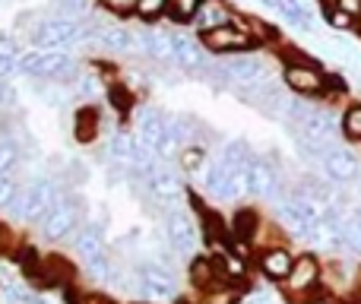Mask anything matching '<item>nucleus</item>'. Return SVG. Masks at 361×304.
<instances>
[{"label": "nucleus", "instance_id": "obj_1", "mask_svg": "<svg viewBox=\"0 0 361 304\" xmlns=\"http://www.w3.org/2000/svg\"><path fill=\"white\" fill-rule=\"evenodd\" d=\"M86 35H89V29L80 25L76 19H48V23L38 25L32 38H35L38 48L54 51V48H70V44L82 42Z\"/></svg>", "mask_w": 361, "mask_h": 304}, {"label": "nucleus", "instance_id": "obj_2", "mask_svg": "<svg viewBox=\"0 0 361 304\" xmlns=\"http://www.w3.org/2000/svg\"><path fill=\"white\" fill-rule=\"evenodd\" d=\"M54 206H57V187L51 184V181H35V184H29L23 190V197H19L16 216H23L25 222H38V219H44Z\"/></svg>", "mask_w": 361, "mask_h": 304}, {"label": "nucleus", "instance_id": "obj_3", "mask_svg": "<svg viewBox=\"0 0 361 304\" xmlns=\"http://www.w3.org/2000/svg\"><path fill=\"white\" fill-rule=\"evenodd\" d=\"M320 286V263L314 254H301L298 260L292 263V273H288L286 279V292L292 295V298L305 301L314 295V288Z\"/></svg>", "mask_w": 361, "mask_h": 304}, {"label": "nucleus", "instance_id": "obj_4", "mask_svg": "<svg viewBox=\"0 0 361 304\" xmlns=\"http://www.w3.org/2000/svg\"><path fill=\"white\" fill-rule=\"evenodd\" d=\"M244 178H247V193H254V197L273 200V203H282V200H286V197H282V181H279V174H276L263 159H250V165H247V171H244Z\"/></svg>", "mask_w": 361, "mask_h": 304}, {"label": "nucleus", "instance_id": "obj_5", "mask_svg": "<svg viewBox=\"0 0 361 304\" xmlns=\"http://www.w3.org/2000/svg\"><path fill=\"white\" fill-rule=\"evenodd\" d=\"M16 67L25 76H63L70 70V57L57 54V51H32V54L19 57Z\"/></svg>", "mask_w": 361, "mask_h": 304}, {"label": "nucleus", "instance_id": "obj_6", "mask_svg": "<svg viewBox=\"0 0 361 304\" xmlns=\"http://www.w3.org/2000/svg\"><path fill=\"white\" fill-rule=\"evenodd\" d=\"M143 174H146V187H149V193L159 200V203H175L178 193H180V178L165 165V162H152Z\"/></svg>", "mask_w": 361, "mask_h": 304}, {"label": "nucleus", "instance_id": "obj_7", "mask_svg": "<svg viewBox=\"0 0 361 304\" xmlns=\"http://www.w3.org/2000/svg\"><path fill=\"white\" fill-rule=\"evenodd\" d=\"M286 86L301 95H317L326 89V73L317 63H288L286 67Z\"/></svg>", "mask_w": 361, "mask_h": 304}, {"label": "nucleus", "instance_id": "obj_8", "mask_svg": "<svg viewBox=\"0 0 361 304\" xmlns=\"http://www.w3.org/2000/svg\"><path fill=\"white\" fill-rule=\"evenodd\" d=\"M203 44L209 51L222 54V51H247V48H254L257 42L241 25H219V29H212V32H203Z\"/></svg>", "mask_w": 361, "mask_h": 304}, {"label": "nucleus", "instance_id": "obj_9", "mask_svg": "<svg viewBox=\"0 0 361 304\" xmlns=\"http://www.w3.org/2000/svg\"><path fill=\"white\" fill-rule=\"evenodd\" d=\"M219 76L235 80V86H260V83H267V63L257 57H235L219 70Z\"/></svg>", "mask_w": 361, "mask_h": 304}, {"label": "nucleus", "instance_id": "obj_10", "mask_svg": "<svg viewBox=\"0 0 361 304\" xmlns=\"http://www.w3.org/2000/svg\"><path fill=\"white\" fill-rule=\"evenodd\" d=\"M324 171H326V178H330L333 184H349V181L358 178L361 165H358V159H355V155H352L349 150L336 146V150H333V152L324 159Z\"/></svg>", "mask_w": 361, "mask_h": 304}, {"label": "nucleus", "instance_id": "obj_11", "mask_svg": "<svg viewBox=\"0 0 361 304\" xmlns=\"http://www.w3.org/2000/svg\"><path fill=\"white\" fill-rule=\"evenodd\" d=\"M73 229H76V206L73 203H57L42 222V235L48 238V241H61V238H67Z\"/></svg>", "mask_w": 361, "mask_h": 304}, {"label": "nucleus", "instance_id": "obj_12", "mask_svg": "<svg viewBox=\"0 0 361 304\" xmlns=\"http://www.w3.org/2000/svg\"><path fill=\"white\" fill-rule=\"evenodd\" d=\"M171 61L180 63L184 70H203L206 67L203 51H200L197 42L187 35H171Z\"/></svg>", "mask_w": 361, "mask_h": 304}, {"label": "nucleus", "instance_id": "obj_13", "mask_svg": "<svg viewBox=\"0 0 361 304\" xmlns=\"http://www.w3.org/2000/svg\"><path fill=\"white\" fill-rule=\"evenodd\" d=\"M169 241L180 254H190V250L197 248V229H193L190 219L180 216V212H175V216L169 219Z\"/></svg>", "mask_w": 361, "mask_h": 304}, {"label": "nucleus", "instance_id": "obj_14", "mask_svg": "<svg viewBox=\"0 0 361 304\" xmlns=\"http://www.w3.org/2000/svg\"><path fill=\"white\" fill-rule=\"evenodd\" d=\"M140 288H143L146 298H171L175 295V279H171L165 269L159 267H149L140 279Z\"/></svg>", "mask_w": 361, "mask_h": 304}, {"label": "nucleus", "instance_id": "obj_15", "mask_svg": "<svg viewBox=\"0 0 361 304\" xmlns=\"http://www.w3.org/2000/svg\"><path fill=\"white\" fill-rule=\"evenodd\" d=\"M102 29H95L92 35L99 38V44H105L108 51H133L137 48V35L133 32H127L124 25H105L99 23Z\"/></svg>", "mask_w": 361, "mask_h": 304}, {"label": "nucleus", "instance_id": "obj_16", "mask_svg": "<svg viewBox=\"0 0 361 304\" xmlns=\"http://www.w3.org/2000/svg\"><path fill=\"white\" fill-rule=\"evenodd\" d=\"M292 263H295V257L288 254L286 248H269L267 254L260 257V269L269 276V279H282L286 282L288 279V273H292Z\"/></svg>", "mask_w": 361, "mask_h": 304}, {"label": "nucleus", "instance_id": "obj_17", "mask_svg": "<svg viewBox=\"0 0 361 304\" xmlns=\"http://www.w3.org/2000/svg\"><path fill=\"white\" fill-rule=\"evenodd\" d=\"M193 19H197V25L203 32H212V29H219V25L228 23V6H225L222 0H203Z\"/></svg>", "mask_w": 361, "mask_h": 304}, {"label": "nucleus", "instance_id": "obj_18", "mask_svg": "<svg viewBox=\"0 0 361 304\" xmlns=\"http://www.w3.org/2000/svg\"><path fill=\"white\" fill-rule=\"evenodd\" d=\"M137 48H143L156 61H171V35H162V32H143V35H137Z\"/></svg>", "mask_w": 361, "mask_h": 304}, {"label": "nucleus", "instance_id": "obj_19", "mask_svg": "<svg viewBox=\"0 0 361 304\" xmlns=\"http://www.w3.org/2000/svg\"><path fill=\"white\" fill-rule=\"evenodd\" d=\"M73 248L80 250L82 257H89V260H92V257H99L102 254V231L95 229V225H86V229H80L73 235Z\"/></svg>", "mask_w": 361, "mask_h": 304}, {"label": "nucleus", "instance_id": "obj_20", "mask_svg": "<svg viewBox=\"0 0 361 304\" xmlns=\"http://www.w3.org/2000/svg\"><path fill=\"white\" fill-rule=\"evenodd\" d=\"M276 6L282 10V16H286L288 23L301 25V29H314L311 16H307V10H305V4H301V0H276Z\"/></svg>", "mask_w": 361, "mask_h": 304}, {"label": "nucleus", "instance_id": "obj_21", "mask_svg": "<svg viewBox=\"0 0 361 304\" xmlns=\"http://www.w3.org/2000/svg\"><path fill=\"white\" fill-rule=\"evenodd\" d=\"M228 168L222 165V162H212V165H206V171H203V187L212 193V197H219V190L225 187V181H228Z\"/></svg>", "mask_w": 361, "mask_h": 304}, {"label": "nucleus", "instance_id": "obj_22", "mask_svg": "<svg viewBox=\"0 0 361 304\" xmlns=\"http://www.w3.org/2000/svg\"><path fill=\"white\" fill-rule=\"evenodd\" d=\"M190 276L197 286H212L216 282V267H212V260H193Z\"/></svg>", "mask_w": 361, "mask_h": 304}, {"label": "nucleus", "instance_id": "obj_23", "mask_svg": "<svg viewBox=\"0 0 361 304\" xmlns=\"http://www.w3.org/2000/svg\"><path fill=\"white\" fill-rule=\"evenodd\" d=\"M343 130L349 140H361V105H352L343 114Z\"/></svg>", "mask_w": 361, "mask_h": 304}, {"label": "nucleus", "instance_id": "obj_24", "mask_svg": "<svg viewBox=\"0 0 361 304\" xmlns=\"http://www.w3.org/2000/svg\"><path fill=\"white\" fill-rule=\"evenodd\" d=\"M200 4H203V0H169L171 16L180 19V23H184V19H193V16H197Z\"/></svg>", "mask_w": 361, "mask_h": 304}, {"label": "nucleus", "instance_id": "obj_25", "mask_svg": "<svg viewBox=\"0 0 361 304\" xmlns=\"http://www.w3.org/2000/svg\"><path fill=\"white\" fill-rule=\"evenodd\" d=\"M16 193H19V181L10 171L0 174V206H10L16 200Z\"/></svg>", "mask_w": 361, "mask_h": 304}, {"label": "nucleus", "instance_id": "obj_26", "mask_svg": "<svg viewBox=\"0 0 361 304\" xmlns=\"http://www.w3.org/2000/svg\"><path fill=\"white\" fill-rule=\"evenodd\" d=\"M19 159V150L13 140H0V174H6Z\"/></svg>", "mask_w": 361, "mask_h": 304}, {"label": "nucleus", "instance_id": "obj_27", "mask_svg": "<svg viewBox=\"0 0 361 304\" xmlns=\"http://www.w3.org/2000/svg\"><path fill=\"white\" fill-rule=\"evenodd\" d=\"M57 10L63 13V19H73L89 13V0H57Z\"/></svg>", "mask_w": 361, "mask_h": 304}, {"label": "nucleus", "instance_id": "obj_28", "mask_svg": "<svg viewBox=\"0 0 361 304\" xmlns=\"http://www.w3.org/2000/svg\"><path fill=\"white\" fill-rule=\"evenodd\" d=\"M254 222H257L254 212H238L235 216V235L241 238V241H247L250 231H254Z\"/></svg>", "mask_w": 361, "mask_h": 304}, {"label": "nucleus", "instance_id": "obj_29", "mask_svg": "<svg viewBox=\"0 0 361 304\" xmlns=\"http://www.w3.org/2000/svg\"><path fill=\"white\" fill-rule=\"evenodd\" d=\"M165 6H169V0H140L137 13H140L143 19H152V16H159Z\"/></svg>", "mask_w": 361, "mask_h": 304}, {"label": "nucleus", "instance_id": "obj_30", "mask_svg": "<svg viewBox=\"0 0 361 304\" xmlns=\"http://www.w3.org/2000/svg\"><path fill=\"white\" fill-rule=\"evenodd\" d=\"M326 19H330V25H333V29H355V19H352L349 13L336 10V6H333V10L326 13Z\"/></svg>", "mask_w": 361, "mask_h": 304}, {"label": "nucleus", "instance_id": "obj_31", "mask_svg": "<svg viewBox=\"0 0 361 304\" xmlns=\"http://www.w3.org/2000/svg\"><path fill=\"white\" fill-rule=\"evenodd\" d=\"M89 273L102 282V279H108V276H111V267H108V260L99 254V257H92V260H89Z\"/></svg>", "mask_w": 361, "mask_h": 304}, {"label": "nucleus", "instance_id": "obj_32", "mask_svg": "<svg viewBox=\"0 0 361 304\" xmlns=\"http://www.w3.org/2000/svg\"><path fill=\"white\" fill-rule=\"evenodd\" d=\"M203 159H206V152H203V150H187L184 155H180V162H184V168H187V171H193V168H200V165H203Z\"/></svg>", "mask_w": 361, "mask_h": 304}, {"label": "nucleus", "instance_id": "obj_33", "mask_svg": "<svg viewBox=\"0 0 361 304\" xmlns=\"http://www.w3.org/2000/svg\"><path fill=\"white\" fill-rule=\"evenodd\" d=\"M238 295L231 292V288H222V292H212V295H206V301L203 304H235Z\"/></svg>", "mask_w": 361, "mask_h": 304}, {"label": "nucleus", "instance_id": "obj_34", "mask_svg": "<svg viewBox=\"0 0 361 304\" xmlns=\"http://www.w3.org/2000/svg\"><path fill=\"white\" fill-rule=\"evenodd\" d=\"M336 10H343V13H349L352 19H358L361 16V0H336Z\"/></svg>", "mask_w": 361, "mask_h": 304}, {"label": "nucleus", "instance_id": "obj_35", "mask_svg": "<svg viewBox=\"0 0 361 304\" xmlns=\"http://www.w3.org/2000/svg\"><path fill=\"white\" fill-rule=\"evenodd\" d=\"M108 6H111L114 13H130V10H137L140 6V0H105Z\"/></svg>", "mask_w": 361, "mask_h": 304}, {"label": "nucleus", "instance_id": "obj_36", "mask_svg": "<svg viewBox=\"0 0 361 304\" xmlns=\"http://www.w3.org/2000/svg\"><path fill=\"white\" fill-rule=\"evenodd\" d=\"M111 99H114V105H118V108H124V105H127V95L121 92V89H114V92H111Z\"/></svg>", "mask_w": 361, "mask_h": 304}, {"label": "nucleus", "instance_id": "obj_37", "mask_svg": "<svg viewBox=\"0 0 361 304\" xmlns=\"http://www.w3.org/2000/svg\"><path fill=\"white\" fill-rule=\"evenodd\" d=\"M82 304H111V301H108V298H99V295H92V298H86Z\"/></svg>", "mask_w": 361, "mask_h": 304}, {"label": "nucleus", "instance_id": "obj_38", "mask_svg": "<svg viewBox=\"0 0 361 304\" xmlns=\"http://www.w3.org/2000/svg\"><path fill=\"white\" fill-rule=\"evenodd\" d=\"M320 4H324V6H330V10H333V6H336V0H320Z\"/></svg>", "mask_w": 361, "mask_h": 304}, {"label": "nucleus", "instance_id": "obj_39", "mask_svg": "<svg viewBox=\"0 0 361 304\" xmlns=\"http://www.w3.org/2000/svg\"><path fill=\"white\" fill-rule=\"evenodd\" d=\"M355 219H358V222H361V209H358V216H355Z\"/></svg>", "mask_w": 361, "mask_h": 304}]
</instances>
